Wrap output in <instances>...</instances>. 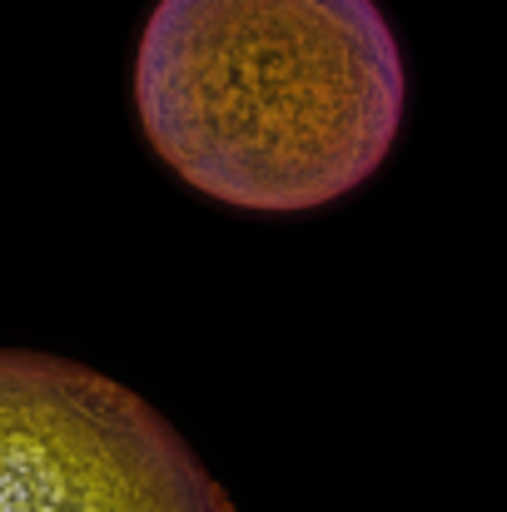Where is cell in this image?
Returning a JSON list of instances; mask_svg holds the SVG:
<instances>
[{
  "instance_id": "2",
  "label": "cell",
  "mask_w": 507,
  "mask_h": 512,
  "mask_svg": "<svg viewBox=\"0 0 507 512\" xmlns=\"http://www.w3.org/2000/svg\"><path fill=\"white\" fill-rule=\"evenodd\" d=\"M0 512H234L125 383L0 348Z\"/></svg>"
},
{
  "instance_id": "1",
  "label": "cell",
  "mask_w": 507,
  "mask_h": 512,
  "mask_svg": "<svg viewBox=\"0 0 507 512\" xmlns=\"http://www.w3.org/2000/svg\"><path fill=\"white\" fill-rule=\"evenodd\" d=\"M408 75L373 0H160L135 55L150 150L189 189L299 214L373 179Z\"/></svg>"
}]
</instances>
